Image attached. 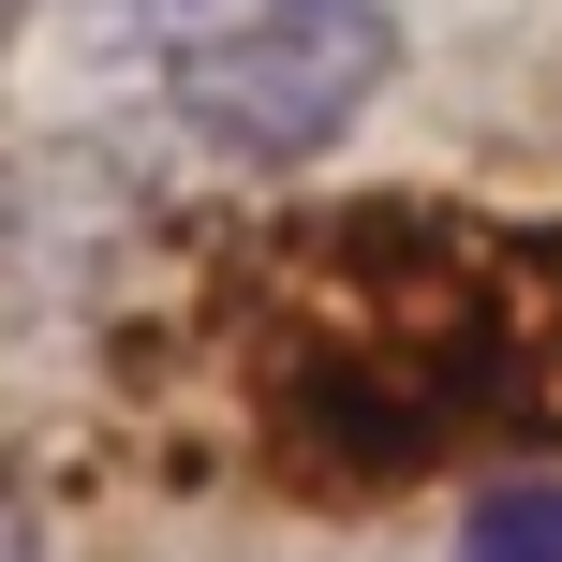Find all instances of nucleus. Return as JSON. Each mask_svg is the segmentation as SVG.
I'll return each instance as SVG.
<instances>
[{"instance_id": "f257e3e1", "label": "nucleus", "mask_w": 562, "mask_h": 562, "mask_svg": "<svg viewBox=\"0 0 562 562\" xmlns=\"http://www.w3.org/2000/svg\"><path fill=\"white\" fill-rule=\"evenodd\" d=\"M119 59L237 164H296V148L356 134L370 89L400 75L385 0H104Z\"/></svg>"}, {"instance_id": "f03ea898", "label": "nucleus", "mask_w": 562, "mask_h": 562, "mask_svg": "<svg viewBox=\"0 0 562 562\" xmlns=\"http://www.w3.org/2000/svg\"><path fill=\"white\" fill-rule=\"evenodd\" d=\"M459 562H562V474H504V488H474Z\"/></svg>"}, {"instance_id": "7ed1b4c3", "label": "nucleus", "mask_w": 562, "mask_h": 562, "mask_svg": "<svg viewBox=\"0 0 562 562\" xmlns=\"http://www.w3.org/2000/svg\"><path fill=\"white\" fill-rule=\"evenodd\" d=\"M0 562H45V533H30V504L0 488Z\"/></svg>"}, {"instance_id": "20e7f679", "label": "nucleus", "mask_w": 562, "mask_h": 562, "mask_svg": "<svg viewBox=\"0 0 562 562\" xmlns=\"http://www.w3.org/2000/svg\"><path fill=\"white\" fill-rule=\"evenodd\" d=\"M15 15H30V0H0V30H15Z\"/></svg>"}]
</instances>
